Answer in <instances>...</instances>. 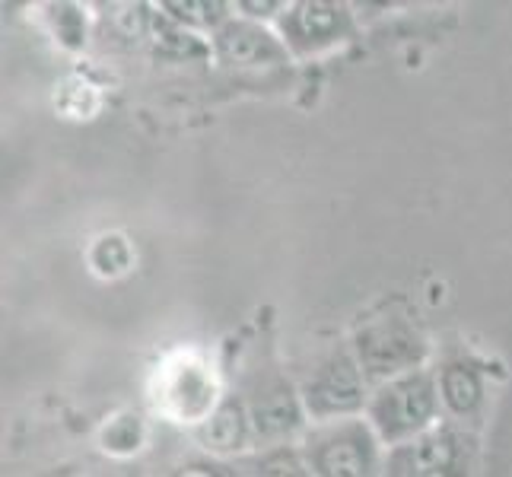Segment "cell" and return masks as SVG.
Returning <instances> with one entry per match:
<instances>
[{"label":"cell","instance_id":"6da1fadb","mask_svg":"<svg viewBox=\"0 0 512 477\" xmlns=\"http://www.w3.org/2000/svg\"><path fill=\"white\" fill-rule=\"evenodd\" d=\"M439 414H443L439 379L427 366L373 385L363 411L366 423L379 436L385 452L404 443H414L417 436L436 430Z\"/></svg>","mask_w":512,"mask_h":477},{"label":"cell","instance_id":"7a4b0ae2","mask_svg":"<svg viewBox=\"0 0 512 477\" xmlns=\"http://www.w3.org/2000/svg\"><path fill=\"white\" fill-rule=\"evenodd\" d=\"M296 446L312 477H385V446L366 417L309 423Z\"/></svg>","mask_w":512,"mask_h":477},{"label":"cell","instance_id":"3957f363","mask_svg":"<svg viewBox=\"0 0 512 477\" xmlns=\"http://www.w3.org/2000/svg\"><path fill=\"white\" fill-rule=\"evenodd\" d=\"M350 347L357 363L363 366L369 385L423 369L430 357V344L423 338L420 325L398 309H382L376 315H366L353 328Z\"/></svg>","mask_w":512,"mask_h":477},{"label":"cell","instance_id":"277c9868","mask_svg":"<svg viewBox=\"0 0 512 477\" xmlns=\"http://www.w3.org/2000/svg\"><path fill=\"white\" fill-rule=\"evenodd\" d=\"M245 404H249L252 427L258 449L299 443V436L309 430V417L299 398V385L274 363H261L249 369V379L239 388Z\"/></svg>","mask_w":512,"mask_h":477},{"label":"cell","instance_id":"5b68a950","mask_svg":"<svg viewBox=\"0 0 512 477\" xmlns=\"http://www.w3.org/2000/svg\"><path fill=\"white\" fill-rule=\"evenodd\" d=\"M369 392H373V385H369L363 366L353 357L350 344L328 350L309 369V376L299 382V398H303L309 423L363 417Z\"/></svg>","mask_w":512,"mask_h":477},{"label":"cell","instance_id":"8992f818","mask_svg":"<svg viewBox=\"0 0 512 477\" xmlns=\"http://www.w3.org/2000/svg\"><path fill=\"white\" fill-rule=\"evenodd\" d=\"M210 55L223 70H236V74H268L293 61L274 26L249 20L242 13H233L210 35Z\"/></svg>","mask_w":512,"mask_h":477},{"label":"cell","instance_id":"52a82bcc","mask_svg":"<svg viewBox=\"0 0 512 477\" xmlns=\"http://www.w3.org/2000/svg\"><path fill=\"white\" fill-rule=\"evenodd\" d=\"M293 58H315L344 45L353 35V13L334 0H296L274 23Z\"/></svg>","mask_w":512,"mask_h":477},{"label":"cell","instance_id":"ba28073f","mask_svg":"<svg viewBox=\"0 0 512 477\" xmlns=\"http://www.w3.org/2000/svg\"><path fill=\"white\" fill-rule=\"evenodd\" d=\"M385 477H471V446L465 433L439 423L414 443L388 449Z\"/></svg>","mask_w":512,"mask_h":477},{"label":"cell","instance_id":"9c48e42d","mask_svg":"<svg viewBox=\"0 0 512 477\" xmlns=\"http://www.w3.org/2000/svg\"><path fill=\"white\" fill-rule=\"evenodd\" d=\"M223 392L217 385L214 369L198 357H179V363L169 366L163 379H160V395L156 404L160 411L175 420V423H188V427H201V423L214 414L220 404Z\"/></svg>","mask_w":512,"mask_h":477},{"label":"cell","instance_id":"30bf717a","mask_svg":"<svg viewBox=\"0 0 512 477\" xmlns=\"http://www.w3.org/2000/svg\"><path fill=\"white\" fill-rule=\"evenodd\" d=\"M191 436L204 449V455L214 458H249L258 452L252 414L242 392H223L214 414L201 427H194Z\"/></svg>","mask_w":512,"mask_h":477},{"label":"cell","instance_id":"8fae6325","mask_svg":"<svg viewBox=\"0 0 512 477\" xmlns=\"http://www.w3.org/2000/svg\"><path fill=\"white\" fill-rule=\"evenodd\" d=\"M443 408L455 417H471L484 401V379L468 363H449L436 373Z\"/></svg>","mask_w":512,"mask_h":477},{"label":"cell","instance_id":"7c38bea8","mask_svg":"<svg viewBox=\"0 0 512 477\" xmlns=\"http://www.w3.org/2000/svg\"><path fill=\"white\" fill-rule=\"evenodd\" d=\"M236 4H210V0H172V4H163V16H169V20L175 26H182L188 32H207V39L214 35L229 16H233Z\"/></svg>","mask_w":512,"mask_h":477},{"label":"cell","instance_id":"4fadbf2b","mask_svg":"<svg viewBox=\"0 0 512 477\" xmlns=\"http://www.w3.org/2000/svg\"><path fill=\"white\" fill-rule=\"evenodd\" d=\"M249 468H252V477H312L296 443L258 449L255 455H249Z\"/></svg>","mask_w":512,"mask_h":477},{"label":"cell","instance_id":"5bb4252c","mask_svg":"<svg viewBox=\"0 0 512 477\" xmlns=\"http://www.w3.org/2000/svg\"><path fill=\"white\" fill-rule=\"evenodd\" d=\"M166 477H252V468H249V458L198 455V458H185V462L175 465Z\"/></svg>","mask_w":512,"mask_h":477}]
</instances>
